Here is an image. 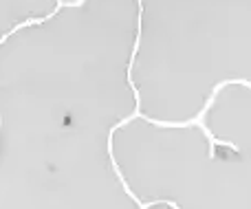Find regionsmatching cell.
<instances>
[{
	"label": "cell",
	"mask_w": 251,
	"mask_h": 209,
	"mask_svg": "<svg viewBox=\"0 0 251 209\" xmlns=\"http://www.w3.org/2000/svg\"><path fill=\"white\" fill-rule=\"evenodd\" d=\"M55 2H57V4H60V2H62V0H55Z\"/></svg>",
	"instance_id": "cell-1"
}]
</instances>
